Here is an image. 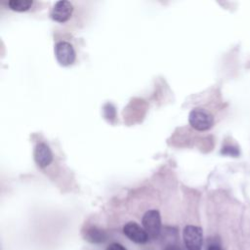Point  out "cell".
<instances>
[{"instance_id":"cell-1","label":"cell","mask_w":250,"mask_h":250,"mask_svg":"<svg viewBox=\"0 0 250 250\" xmlns=\"http://www.w3.org/2000/svg\"><path fill=\"white\" fill-rule=\"evenodd\" d=\"M188 122L193 129L197 131H206L212 127L214 119L210 112L203 108L196 107L189 112Z\"/></svg>"},{"instance_id":"cell-2","label":"cell","mask_w":250,"mask_h":250,"mask_svg":"<svg viewBox=\"0 0 250 250\" xmlns=\"http://www.w3.org/2000/svg\"><path fill=\"white\" fill-rule=\"evenodd\" d=\"M143 228L149 238H157L161 231V217L158 210L151 209L146 211L142 219Z\"/></svg>"},{"instance_id":"cell-3","label":"cell","mask_w":250,"mask_h":250,"mask_svg":"<svg viewBox=\"0 0 250 250\" xmlns=\"http://www.w3.org/2000/svg\"><path fill=\"white\" fill-rule=\"evenodd\" d=\"M183 239L188 250H201L203 232L201 228L188 225L183 230Z\"/></svg>"},{"instance_id":"cell-4","label":"cell","mask_w":250,"mask_h":250,"mask_svg":"<svg viewBox=\"0 0 250 250\" xmlns=\"http://www.w3.org/2000/svg\"><path fill=\"white\" fill-rule=\"evenodd\" d=\"M54 52L57 61L63 66L70 65L74 62L76 53L73 46L66 41H59L55 44Z\"/></svg>"},{"instance_id":"cell-5","label":"cell","mask_w":250,"mask_h":250,"mask_svg":"<svg viewBox=\"0 0 250 250\" xmlns=\"http://www.w3.org/2000/svg\"><path fill=\"white\" fill-rule=\"evenodd\" d=\"M73 12L72 3L66 0L57 1L50 13L51 19L57 22H65L69 20Z\"/></svg>"},{"instance_id":"cell-6","label":"cell","mask_w":250,"mask_h":250,"mask_svg":"<svg viewBox=\"0 0 250 250\" xmlns=\"http://www.w3.org/2000/svg\"><path fill=\"white\" fill-rule=\"evenodd\" d=\"M123 232L131 241L138 244L146 243L149 239L145 229L135 222H128L123 227Z\"/></svg>"},{"instance_id":"cell-7","label":"cell","mask_w":250,"mask_h":250,"mask_svg":"<svg viewBox=\"0 0 250 250\" xmlns=\"http://www.w3.org/2000/svg\"><path fill=\"white\" fill-rule=\"evenodd\" d=\"M34 159L39 167L45 168L53 161V152L45 143H40L35 147Z\"/></svg>"},{"instance_id":"cell-8","label":"cell","mask_w":250,"mask_h":250,"mask_svg":"<svg viewBox=\"0 0 250 250\" xmlns=\"http://www.w3.org/2000/svg\"><path fill=\"white\" fill-rule=\"evenodd\" d=\"M106 233L104 230L98 229L96 227H92L86 230L85 239L92 243H102L106 240Z\"/></svg>"},{"instance_id":"cell-9","label":"cell","mask_w":250,"mask_h":250,"mask_svg":"<svg viewBox=\"0 0 250 250\" xmlns=\"http://www.w3.org/2000/svg\"><path fill=\"white\" fill-rule=\"evenodd\" d=\"M33 5L31 0H10L8 1V6L11 10L16 12H24L29 10Z\"/></svg>"},{"instance_id":"cell-10","label":"cell","mask_w":250,"mask_h":250,"mask_svg":"<svg viewBox=\"0 0 250 250\" xmlns=\"http://www.w3.org/2000/svg\"><path fill=\"white\" fill-rule=\"evenodd\" d=\"M106 250H127V249L119 243H111V244H109V246L107 247Z\"/></svg>"},{"instance_id":"cell-11","label":"cell","mask_w":250,"mask_h":250,"mask_svg":"<svg viewBox=\"0 0 250 250\" xmlns=\"http://www.w3.org/2000/svg\"><path fill=\"white\" fill-rule=\"evenodd\" d=\"M206 250H222V248L218 244H210Z\"/></svg>"}]
</instances>
